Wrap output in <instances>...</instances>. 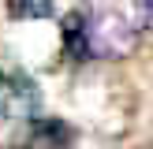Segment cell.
Instances as JSON below:
<instances>
[{"label":"cell","instance_id":"cell-1","mask_svg":"<svg viewBox=\"0 0 153 149\" xmlns=\"http://www.w3.org/2000/svg\"><path fill=\"white\" fill-rule=\"evenodd\" d=\"M41 112V89L22 71H0V119L30 123Z\"/></svg>","mask_w":153,"mask_h":149},{"label":"cell","instance_id":"cell-2","mask_svg":"<svg viewBox=\"0 0 153 149\" xmlns=\"http://www.w3.org/2000/svg\"><path fill=\"white\" fill-rule=\"evenodd\" d=\"M86 26H90V52L94 56H123L134 45V26L120 11L86 15Z\"/></svg>","mask_w":153,"mask_h":149},{"label":"cell","instance_id":"cell-3","mask_svg":"<svg viewBox=\"0 0 153 149\" xmlns=\"http://www.w3.org/2000/svg\"><path fill=\"white\" fill-rule=\"evenodd\" d=\"M75 142V131L56 116H34L22 134L15 138V149H67Z\"/></svg>","mask_w":153,"mask_h":149},{"label":"cell","instance_id":"cell-4","mask_svg":"<svg viewBox=\"0 0 153 149\" xmlns=\"http://www.w3.org/2000/svg\"><path fill=\"white\" fill-rule=\"evenodd\" d=\"M60 41H64V56L71 60V63H86V60H94V52H90L86 11H71V15H64V22H60Z\"/></svg>","mask_w":153,"mask_h":149},{"label":"cell","instance_id":"cell-5","mask_svg":"<svg viewBox=\"0 0 153 149\" xmlns=\"http://www.w3.org/2000/svg\"><path fill=\"white\" fill-rule=\"evenodd\" d=\"M11 19H49L56 15V0H7Z\"/></svg>","mask_w":153,"mask_h":149},{"label":"cell","instance_id":"cell-6","mask_svg":"<svg viewBox=\"0 0 153 149\" xmlns=\"http://www.w3.org/2000/svg\"><path fill=\"white\" fill-rule=\"evenodd\" d=\"M138 11H142V19L153 26V0H138Z\"/></svg>","mask_w":153,"mask_h":149}]
</instances>
